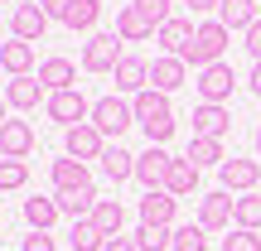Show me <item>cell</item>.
<instances>
[{"label":"cell","instance_id":"cell-1","mask_svg":"<svg viewBox=\"0 0 261 251\" xmlns=\"http://www.w3.org/2000/svg\"><path fill=\"white\" fill-rule=\"evenodd\" d=\"M130 106H136V126L150 135V145H169V135H174V106H169V97L145 87L140 97H130Z\"/></svg>","mask_w":261,"mask_h":251},{"label":"cell","instance_id":"cell-2","mask_svg":"<svg viewBox=\"0 0 261 251\" xmlns=\"http://www.w3.org/2000/svg\"><path fill=\"white\" fill-rule=\"evenodd\" d=\"M227 44H232V29H227L223 19H203V24H198V34H194V44L184 48V63H194L198 73H203V68L223 63Z\"/></svg>","mask_w":261,"mask_h":251},{"label":"cell","instance_id":"cell-3","mask_svg":"<svg viewBox=\"0 0 261 251\" xmlns=\"http://www.w3.org/2000/svg\"><path fill=\"white\" fill-rule=\"evenodd\" d=\"M92 126L102 130V135L121 140L126 130L136 126V106H130L126 97H97V102H92Z\"/></svg>","mask_w":261,"mask_h":251},{"label":"cell","instance_id":"cell-4","mask_svg":"<svg viewBox=\"0 0 261 251\" xmlns=\"http://www.w3.org/2000/svg\"><path fill=\"white\" fill-rule=\"evenodd\" d=\"M44 111H48V121H58L63 130H73V126L92 121V102H87L77 87H68V92H54V97L44 102Z\"/></svg>","mask_w":261,"mask_h":251},{"label":"cell","instance_id":"cell-5","mask_svg":"<svg viewBox=\"0 0 261 251\" xmlns=\"http://www.w3.org/2000/svg\"><path fill=\"white\" fill-rule=\"evenodd\" d=\"M121 58L126 53H121V39H116V34H92L83 44V73H97V77H102V73H116Z\"/></svg>","mask_w":261,"mask_h":251},{"label":"cell","instance_id":"cell-6","mask_svg":"<svg viewBox=\"0 0 261 251\" xmlns=\"http://www.w3.org/2000/svg\"><path fill=\"white\" fill-rule=\"evenodd\" d=\"M48 24H54V19L39 10V0H29V5L19 0V5L10 10V34H15V39H24V44H39V39L48 34Z\"/></svg>","mask_w":261,"mask_h":251},{"label":"cell","instance_id":"cell-7","mask_svg":"<svg viewBox=\"0 0 261 251\" xmlns=\"http://www.w3.org/2000/svg\"><path fill=\"white\" fill-rule=\"evenodd\" d=\"M63 150H68L73 159H83V164H87V159H102V155H107V135H102L92 121H83V126L63 130Z\"/></svg>","mask_w":261,"mask_h":251},{"label":"cell","instance_id":"cell-8","mask_svg":"<svg viewBox=\"0 0 261 251\" xmlns=\"http://www.w3.org/2000/svg\"><path fill=\"white\" fill-rule=\"evenodd\" d=\"M218 174H223V188H227L232 198L256 193V188H261V164H256V159H237V155H232Z\"/></svg>","mask_w":261,"mask_h":251},{"label":"cell","instance_id":"cell-9","mask_svg":"<svg viewBox=\"0 0 261 251\" xmlns=\"http://www.w3.org/2000/svg\"><path fill=\"white\" fill-rule=\"evenodd\" d=\"M194 87H198V97H203V102L223 106L227 97H232V87H237V77H232V63H213V68H203Z\"/></svg>","mask_w":261,"mask_h":251},{"label":"cell","instance_id":"cell-10","mask_svg":"<svg viewBox=\"0 0 261 251\" xmlns=\"http://www.w3.org/2000/svg\"><path fill=\"white\" fill-rule=\"evenodd\" d=\"M232 208H237V198L227 193V188H213V193H203V198H198V227H208V232L227 227V222H232Z\"/></svg>","mask_w":261,"mask_h":251},{"label":"cell","instance_id":"cell-11","mask_svg":"<svg viewBox=\"0 0 261 251\" xmlns=\"http://www.w3.org/2000/svg\"><path fill=\"white\" fill-rule=\"evenodd\" d=\"M48 179H54V193H77V188H92L87 164H83V159H73V155L54 159V164H48Z\"/></svg>","mask_w":261,"mask_h":251},{"label":"cell","instance_id":"cell-12","mask_svg":"<svg viewBox=\"0 0 261 251\" xmlns=\"http://www.w3.org/2000/svg\"><path fill=\"white\" fill-rule=\"evenodd\" d=\"M189 82V63L184 58H169V53H160L155 63H150V87H155V92H179V87Z\"/></svg>","mask_w":261,"mask_h":251},{"label":"cell","instance_id":"cell-13","mask_svg":"<svg viewBox=\"0 0 261 251\" xmlns=\"http://www.w3.org/2000/svg\"><path fill=\"white\" fill-rule=\"evenodd\" d=\"M227 130H232V111H227V106H213V102H198L194 106V135L223 140Z\"/></svg>","mask_w":261,"mask_h":251},{"label":"cell","instance_id":"cell-14","mask_svg":"<svg viewBox=\"0 0 261 251\" xmlns=\"http://www.w3.org/2000/svg\"><path fill=\"white\" fill-rule=\"evenodd\" d=\"M39 102H48V92H44V82H39L34 73H29V77H10V82H5V106H15V111H34Z\"/></svg>","mask_w":261,"mask_h":251},{"label":"cell","instance_id":"cell-15","mask_svg":"<svg viewBox=\"0 0 261 251\" xmlns=\"http://www.w3.org/2000/svg\"><path fill=\"white\" fill-rule=\"evenodd\" d=\"M194 34H198V24H194V19H179V15H174V19H169V24H160L155 44L165 48L169 58H184V48L194 44Z\"/></svg>","mask_w":261,"mask_h":251},{"label":"cell","instance_id":"cell-16","mask_svg":"<svg viewBox=\"0 0 261 251\" xmlns=\"http://www.w3.org/2000/svg\"><path fill=\"white\" fill-rule=\"evenodd\" d=\"M155 34H160V29L150 24L136 5H121V10H116V39H121V44H145V39H155Z\"/></svg>","mask_w":261,"mask_h":251},{"label":"cell","instance_id":"cell-17","mask_svg":"<svg viewBox=\"0 0 261 251\" xmlns=\"http://www.w3.org/2000/svg\"><path fill=\"white\" fill-rule=\"evenodd\" d=\"M169 159H174V155H169L165 145H150L145 155H136V179L145 184V193L165 184V169H169Z\"/></svg>","mask_w":261,"mask_h":251},{"label":"cell","instance_id":"cell-18","mask_svg":"<svg viewBox=\"0 0 261 251\" xmlns=\"http://www.w3.org/2000/svg\"><path fill=\"white\" fill-rule=\"evenodd\" d=\"M34 150V126L29 121H5L0 126V159H24Z\"/></svg>","mask_w":261,"mask_h":251},{"label":"cell","instance_id":"cell-19","mask_svg":"<svg viewBox=\"0 0 261 251\" xmlns=\"http://www.w3.org/2000/svg\"><path fill=\"white\" fill-rule=\"evenodd\" d=\"M116 92H130V97H140V92H145V87H150V63H145V58H136V53H126L121 58V63H116Z\"/></svg>","mask_w":261,"mask_h":251},{"label":"cell","instance_id":"cell-20","mask_svg":"<svg viewBox=\"0 0 261 251\" xmlns=\"http://www.w3.org/2000/svg\"><path fill=\"white\" fill-rule=\"evenodd\" d=\"M174 208H179V198H174V193H165V188H150V193L140 198V222L174 227Z\"/></svg>","mask_w":261,"mask_h":251},{"label":"cell","instance_id":"cell-21","mask_svg":"<svg viewBox=\"0 0 261 251\" xmlns=\"http://www.w3.org/2000/svg\"><path fill=\"white\" fill-rule=\"evenodd\" d=\"M34 77L44 82V92L54 97V92H68V87L77 82V68H73V58H44Z\"/></svg>","mask_w":261,"mask_h":251},{"label":"cell","instance_id":"cell-22","mask_svg":"<svg viewBox=\"0 0 261 251\" xmlns=\"http://www.w3.org/2000/svg\"><path fill=\"white\" fill-rule=\"evenodd\" d=\"M218 19H223L232 34H247L261 19V0H223V5H218Z\"/></svg>","mask_w":261,"mask_h":251},{"label":"cell","instance_id":"cell-23","mask_svg":"<svg viewBox=\"0 0 261 251\" xmlns=\"http://www.w3.org/2000/svg\"><path fill=\"white\" fill-rule=\"evenodd\" d=\"M165 193H174V198H189V193H198V164H189V159H169V169H165Z\"/></svg>","mask_w":261,"mask_h":251},{"label":"cell","instance_id":"cell-24","mask_svg":"<svg viewBox=\"0 0 261 251\" xmlns=\"http://www.w3.org/2000/svg\"><path fill=\"white\" fill-rule=\"evenodd\" d=\"M0 68H5L10 77H29L34 73V44H24V39L0 44Z\"/></svg>","mask_w":261,"mask_h":251},{"label":"cell","instance_id":"cell-25","mask_svg":"<svg viewBox=\"0 0 261 251\" xmlns=\"http://www.w3.org/2000/svg\"><path fill=\"white\" fill-rule=\"evenodd\" d=\"M54 203H58V213H63V217L83 222V217H92V208H97V188H77V193H54Z\"/></svg>","mask_w":261,"mask_h":251},{"label":"cell","instance_id":"cell-26","mask_svg":"<svg viewBox=\"0 0 261 251\" xmlns=\"http://www.w3.org/2000/svg\"><path fill=\"white\" fill-rule=\"evenodd\" d=\"M58 217H63V213H58L54 198H24V222H29V232H48Z\"/></svg>","mask_w":261,"mask_h":251},{"label":"cell","instance_id":"cell-27","mask_svg":"<svg viewBox=\"0 0 261 251\" xmlns=\"http://www.w3.org/2000/svg\"><path fill=\"white\" fill-rule=\"evenodd\" d=\"M189 164H198V169H208V164H218V169H223L227 164V155H223V140H203V135H194V140H189Z\"/></svg>","mask_w":261,"mask_h":251},{"label":"cell","instance_id":"cell-28","mask_svg":"<svg viewBox=\"0 0 261 251\" xmlns=\"http://www.w3.org/2000/svg\"><path fill=\"white\" fill-rule=\"evenodd\" d=\"M92 222L102 227L107 237H121V227H126V208L116 203V198H97V208H92Z\"/></svg>","mask_w":261,"mask_h":251},{"label":"cell","instance_id":"cell-29","mask_svg":"<svg viewBox=\"0 0 261 251\" xmlns=\"http://www.w3.org/2000/svg\"><path fill=\"white\" fill-rule=\"evenodd\" d=\"M102 169H107V179H136V155L130 150H121V140L116 145H107V155H102Z\"/></svg>","mask_w":261,"mask_h":251},{"label":"cell","instance_id":"cell-30","mask_svg":"<svg viewBox=\"0 0 261 251\" xmlns=\"http://www.w3.org/2000/svg\"><path fill=\"white\" fill-rule=\"evenodd\" d=\"M68 242H73V251H102L112 237L102 232V227L92 222V217H83V222H73V232H68Z\"/></svg>","mask_w":261,"mask_h":251},{"label":"cell","instance_id":"cell-31","mask_svg":"<svg viewBox=\"0 0 261 251\" xmlns=\"http://www.w3.org/2000/svg\"><path fill=\"white\" fill-rule=\"evenodd\" d=\"M136 246H140V251H174V227L140 222V227H136Z\"/></svg>","mask_w":261,"mask_h":251},{"label":"cell","instance_id":"cell-32","mask_svg":"<svg viewBox=\"0 0 261 251\" xmlns=\"http://www.w3.org/2000/svg\"><path fill=\"white\" fill-rule=\"evenodd\" d=\"M97 19H102V0H73V10H68V19H63V24L73 29V34H77V29L87 34Z\"/></svg>","mask_w":261,"mask_h":251},{"label":"cell","instance_id":"cell-33","mask_svg":"<svg viewBox=\"0 0 261 251\" xmlns=\"http://www.w3.org/2000/svg\"><path fill=\"white\" fill-rule=\"evenodd\" d=\"M232 222H237V227H247V232H256V227H261V193H242V198H237Z\"/></svg>","mask_w":261,"mask_h":251},{"label":"cell","instance_id":"cell-34","mask_svg":"<svg viewBox=\"0 0 261 251\" xmlns=\"http://www.w3.org/2000/svg\"><path fill=\"white\" fill-rule=\"evenodd\" d=\"M174 251H208V227L179 222V227H174Z\"/></svg>","mask_w":261,"mask_h":251},{"label":"cell","instance_id":"cell-35","mask_svg":"<svg viewBox=\"0 0 261 251\" xmlns=\"http://www.w3.org/2000/svg\"><path fill=\"white\" fill-rule=\"evenodd\" d=\"M130 5H136L140 10V15H145L150 19V24H169V19H174V0H130Z\"/></svg>","mask_w":261,"mask_h":251},{"label":"cell","instance_id":"cell-36","mask_svg":"<svg viewBox=\"0 0 261 251\" xmlns=\"http://www.w3.org/2000/svg\"><path fill=\"white\" fill-rule=\"evenodd\" d=\"M24 184H29L24 159H0V188H24Z\"/></svg>","mask_w":261,"mask_h":251},{"label":"cell","instance_id":"cell-37","mask_svg":"<svg viewBox=\"0 0 261 251\" xmlns=\"http://www.w3.org/2000/svg\"><path fill=\"white\" fill-rule=\"evenodd\" d=\"M223 251H261V237L247 232V227H237L232 237H223Z\"/></svg>","mask_w":261,"mask_h":251},{"label":"cell","instance_id":"cell-38","mask_svg":"<svg viewBox=\"0 0 261 251\" xmlns=\"http://www.w3.org/2000/svg\"><path fill=\"white\" fill-rule=\"evenodd\" d=\"M19 251H58V246H54V237H48V232H29L24 242H19Z\"/></svg>","mask_w":261,"mask_h":251},{"label":"cell","instance_id":"cell-39","mask_svg":"<svg viewBox=\"0 0 261 251\" xmlns=\"http://www.w3.org/2000/svg\"><path fill=\"white\" fill-rule=\"evenodd\" d=\"M39 10H44L48 19H68V10H73V0H39Z\"/></svg>","mask_w":261,"mask_h":251},{"label":"cell","instance_id":"cell-40","mask_svg":"<svg viewBox=\"0 0 261 251\" xmlns=\"http://www.w3.org/2000/svg\"><path fill=\"white\" fill-rule=\"evenodd\" d=\"M242 39H247V53H252V58H256V63H261V19H256V24H252V29H247V34H242Z\"/></svg>","mask_w":261,"mask_h":251},{"label":"cell","instance_id":"cell-41","mask_svg":"<svg viewBox=\"0 0 261 251\" xmlns=\"http://www.w3.org/2000/svg\"><path fill=\"white\" fill-rule=\"evenodd\" d=\"M102 251H140V246H136V237H112Z\"/></svg>","mask_w":261,"mask_h":251},{"label":"cell","instance_id":"cell-42","mask_svg":"<svg viewBox=\"0 0 261 251\" xmlns=\"http://www.w3.org/2000/svg\"><path fill=\"white\" fill-rule=\"evenodd\" d=\"M179 5H189V10H194V15H208V10H218V5H223V0H179Z\"/></svg>","mask_w":261,"mask_h":251},{"label":"cell","instance_id":"cell-43","mask_svg":"<svg viewBox=\"0 0 261 251\" xmlns=\"http://www.w3.org/2000/svg\"><path fill=\"white\" fill-rule=\"evenodd\" d=\"M247 87H252V92H256V97H261V63H256V68H252V77H247Z\"/></svg>","mask_w":261,"mask_h":251},{"label":"cell","instance_id":"cell-44","mask_svg":"<svg viewBox=\"0 0 261 251\" xmlns=\"http://www.w3.org/2000/svg\"><path fill=\"white\" fill-rule=\"evenodd\" d=\"M5 121H10V116H5V102H0V126H5Z\"/></svg>","mask_w":261,"mask_h":251},{"label":"cell","instance_id":"cell-45","mask_svg":"<svg viewBox=\"0 0 261 251\" xmlns=\"http://www.w3.org/2000/svg\"><path fill=\"white\" fill-rule=\"evenodd\" d=\"M256 159H261V130H256Z\"/></svg>","mask_w":261,"mask_h":251},{"label":"cell","instance_id":"cell-46","mask_svg":"<svg viewBox=\"0 0 261 251\" xmlns=\"http://www.w3.org/2000/svg\"><path fill=\"white\" fill-rule=\"evenodd\" d=\"M0 5H19V0H0Z\"/></svg>","mask_w":261,"mask_h":251},{"label":"cell","instance_id":"cell-47","mask_svg":"<svg viewBox=\"0 0 261 251\" xmlns=\"http://www.w3.org/2000/svg\"><path fill=\"white\" fill-rule=\"evenodd\" d=\"M256 193H261V188H256Z\"/></svg>","mask_w":261,"mask_h":251}]
</instances>
